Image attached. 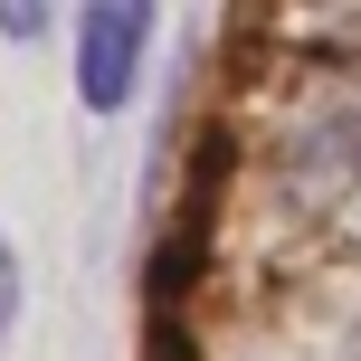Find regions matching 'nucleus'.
<instances>
[{
    "label": "nucleus",
    "instance_id": "nucleus-2",
    "mask_svg": "<svg viewBox=\"0 0 361 361\" xmlns=\"http://www.w3.org/2000/svg\"><path fill=\"white\" fill-rule=\"evenodd\" d=\"M19 305H29V276H19V247L0 238V343L19 333Z\"/></svg>",
    "mask_w": 361,
    "mask_h": 361
},
{
    "label": "nucleus",
    "instance_id": "nucleus-1",
    "mask_svg": "<svg viewBox=\"0 0 361 361\" xmlns=\"http://www.w3.org/2000/svg\"><path fill=\"white\" fill-rule=\"evenodd\" d=\"M162 19L143 0H105V10H76V105L86 114H124L143 86V57Z\"/></svg>",
    "mask_w": 361,
    "mask_h": 361
},
{
    "label": "nucleus",
    "instance_id": "nucleus-3",
    "mask_svg": "<svg viewBox=\"0 0 361 361\" xmlns=\"http://www.w3.org/2000/svg\"><path fill=\"white\" fill-rule=\"evenodd\" d=\"M57 10H38V0H0V38H48Z\"/></svg>",
    "mask_w": 361,
    "mask_h": 361
}]
</instances>
